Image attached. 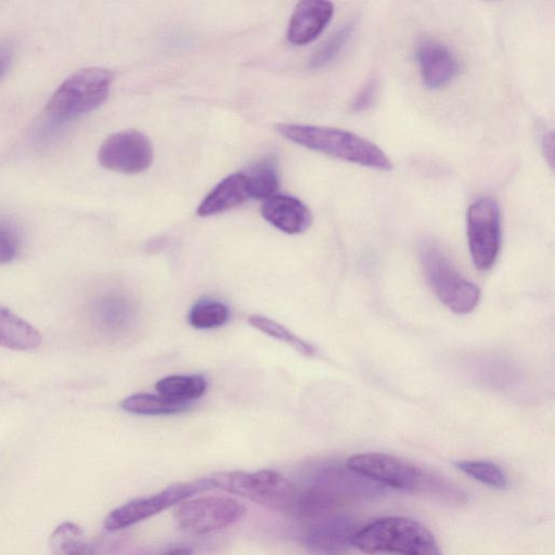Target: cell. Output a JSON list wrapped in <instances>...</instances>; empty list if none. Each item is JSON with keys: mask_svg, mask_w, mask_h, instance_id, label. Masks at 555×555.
<instances>
[{"mask_svg": "<svg viewBox=\"0 0 555 555\" xmlns=\"http://www.w3.org/2000/svg\"><path fill=\"white\" fill-rule=\"evenodd\" d=\"M245 514V506L235 499L199 496L177 504L173 517L181 531L192 535H204L235 524Z\"/></svg>", "mask_w": 555, "mask_h": 555, "instance_id": "cell-8", "label": "cell"}, {"mask_svg": "<svg viewBox=\"0 0 555 555\" xmlns=\"http://www.w3.org/2000/svg\"><path fill=\"white\" fill-rule=\"evenodd\" d=\"M346 466L372 481L393 489L451 502L464 501L461 489L444 478L390 454H354L347 460Z\"/></svg>", "mask_w": 555, "mask_h": 555, "instance_id": "cell-1", "label": "cell"}, {"mask_svg": "<svg viewBox=\"0 0 555 555\" xmlns=\"http://www.w3.org/2000/svg\"><path fill=\"white\" fill-rule=\"evenodd\" d=\"M211 488L210 478L170 485L158 493L130 500L114 508L105 517L104 527L108 531L128 528Z\"/></svg>", "mask_w": 555, "mask_h": 555, "instance_id": "cell-10", "label": "cell"}, {"mask_svg": "<svg viewBox=\"0 0 555 555\" xmlns=\"http://www.w3.org/2000/svg\"><path fill=\"white\" fill-rule=\"evenodd\" d=\"M357 522L344 514H332L310 522L300 537L304 547L315 555H341L353 546Z\"/></svg>", "mask_w": 555, "mask_h": 555, "instance_id": "cell-12", "label": "cell"}, {"mask_svg": "<svg viewBox=\"0 0 555 555\" xmlns=\"http://www.w3.org/2000/svg\"><path fill=\"white\" fill-rule=\"evenodd\" d=\"M163 555H193V550L189 546H176L168 550Z\"/></svg>", "mask_w": 555, "mask_h": 555, "instance_id": "cell-32", "label": "cell"}, {"mask_svg": "<svg viewBox=\"0 0 555 555\" xmlns=\"http://www.w3.org/2000/svg\"><path fill=\"white\" fill-rule=\"evenodd\" d=\"M248 323L258 331L288 344L304 356L310 357L314 353V348L310 344L274 320L260 314H253L248 317Z\"/></svg>", "mask_w": 555, "mask_h": 555, "instance_id": "cell-23", "label": "cell"}, {"mask_svg": "<svg viewBox=\"0 0 555 555\" xmlns=\"http://www.w3.org/2000/svg\"><path fill=\"white\" fill-rule=\"evenodd\" d=\"M207 388L202 375H170L156 383L159 395L180 403L199 398Z\"/></svg>", "mask_w": 555, "mask_h": 555, "instance_id": "cell-19", "label": "cell"}, {"mask_svg": "<svg viewBox=\"0 0 555 555\" xmlns=\"http://www.w3.org/2000/svg\"><path fill=\"white\" fill-rule=\"evenodd\" d=\"M297 490L293 517L310 522L337 513L348 502L378 491L369 478L347 466L322 467L307 486Z\"/></svg>", "mask_w": 555, "mask_h": 555, "instance_id": "cell-2", "label": "cell"}, {"mask_svg": "<svg viewBox=\"0 0 555 555\" xmlns=\"http://www.w3.org/2000/svg\"><path fill=\"white\" fill-rule=\"evenodd\" d=\"M423 83L431 90L448 86L459 73L455 54L443 42L424 38L415 51Z\"/></svg>", "mask_w": 555, "mask_h": 555, "instance_id": "cell-13", "label": "cell"}, {"mask_svg": "<svg viewBox=\"0 0 555 555\" xmlns=\"http://www.w3.org/2000/svg\"><path fill=\"white\" fill-rule=\"evenodd\" d=\"M113 78L112 72L104 67L77 70L53 92L47 103V114L65 121L96 109L106 101Z\"/></svg>", "mask_w": 555, "mask_h": 555, "instance_id": "cell-5", "label": "cell"}, {"mask_svg": "<svg viewBox=\"0 0 555 555\" xmlns=\"http://www.w3.org/2000/svg\"><path fill=\"white\" fill-rule=\"evenodd\" d=\"M457 469L479 482L499 490L507 487L508 481L502 468L489 461H457Z\"/></svg>", "mask_w": 555, "mask_h": 555, "instance_id": "cell-25", "label": "cell"}, {"mask_svg": "<svg viewBox=\"0 0 555 555\" xmlns=\"http://www.w3.org/2000/svg\"><path fill=\"white\" fill-rule=\"evenodd\" d=\"M87 544L82 529L70 521L60 524L49 538L53 555H73Z\"/></svg>", "mask_w": 555, "mask_h": 555, "instance_id": "cell-22", "label": "cell"}, {"mask_svg": "<svg viewBox=\"0 0 555 555\" xmlns=\"http://www.w3.org/2000/svg\"><path fill=\"white\" fill-rule=\"evenodd\" d=\"M249 198L243 171L222 179L199 203L196 214L208 217L240 206Z\"/></svg>", "mask_w": 555, "mask_h": 555, "instance_id": "cell-16", "label": "cell"}, {"mask_svg": "<svg viewBox=\"0 0 555 555\" xmlns=\"http://www.w3.org/2000/svg\"><path fill=\"white\" fill-rule=\"evenodd\" d=\"M102 167L120 173L134 175L146 170L153 162L150 139L138 130H122L107 137L98 152Z\"/></svg>", "mask_w": 555, "mask_h": 555, "instance_id": "cell-11", "label": "cell"}, {"mask_svg": "<svg viewBox=\"0 0 555 555\" xmlns=\"http://www.w3.org/2000/svg\"><path fill=\"white\" fill-rule=\"evenodd\" d=\"M124 411L143 415H166L185 411L190 403L172 401L162 395L134 393L120 402Z\"/></svg>", "mask_w": 555, "mask_h": 555, "instance_id": "cell-20", "label": "cell"}, {"mask_svg": "<svg viewBox=\"0 0 555 555\" xmlns=\"http://www.w3.org/2000/svg\"><path fill=\"white\" fill-rule=\"evenodd\" d=\"M275 129L288 141L337 159L383 171L393 167L378 145L349 130L300 124H279Z\"/></svg>", "mask_w": 555, "mask_h": 555, "instance_id": "cell-3", "label": "cell"}, {"mask_svg": "<svg viewBox=\"0 0 555 555\" xmlns=\"http://www.w3.org/2000/svg\"><path fill=\"white\" fill-rule=\"evenodd\" d=\"M356 27L357 18L346 21L315 49L309 60V66L320 68L335 60L352 38Z\"/></svg>", "mask_w": 555, "mask_h": 555, "instance_id": "cell-21", "label": "cell"}, {"mask_svg": "<svg viewBox=\"0 0 555 555\" xmlns=\"http://www.w3.org/2000/svg\"><path fill=\"white\" fill-rule=\"evenodd\" d=\"M420 258L430 288L446 307L457 314H467L478 306L480 289L456 270L438 244L424 242Z\"/></svg>", "mask_w": 555, "mask_h": 555, "instance_id": "cell-6", "label": "cell"}, {"mask_svg": "<svg viewBox=\"0 0 555 555\" xmlns=\"http://www.w3.org/2000/svg\"><path fill=\"white\" fill-rule=\"evenodd\" d=\"M434 541L433 534L421 522L392 516L360 528L354 534L353 546L370 554L390 552L402 555Z\"/></svg>", "mask_w": 555, "mask_h": 555, "instance_id": "cell-7", "label": "cell"}, {"mask_svg": "<svg viewBox=\"0 0 555 555\" xmlns=\"http://www.w3.org/2000/svg\"><path fill=\"white\" fill-rule=\"evenodd\" d=\"M249 198L263 199L275 194L279 188L278 163L267 156L243 170Z\"/></svg>", "mask_w": 555, "mask_h": 555, "instance_id": "cell-18", "label": "cell"}, {"mask_svg": "<svg viewBox=\"0 0 555 555\" xmlns=\"http://www.w3.org/2000/svg\"><path fill=\"white\" fill-rule=\"evenodd\" d=\"M229 318L228 307L218 300L202 299L189 312V323L195 328H214L223 325Z\"/></svg>", "mask_w": 555, "mask_h": 555, "instance_id": "cell-24", "label": "cell"}, {"mask_svg": "<svg viewBox=\"0 0 555 555\" xmlns=\"http://www.w3.org/2000/svg\"><path fill=\"white\" fill-rule=\"evenodd\" d=\"M402 555H441L436 541L424 544Z\"/></svg>", "mask_w": 555, "mask_h": 555, "instance_id": "cell-30", "label": "cell"}, {"mask_svg": "<svg viewBox=\"0 0 555 555\" xmlns=\"http://www.w3.org/2000/svg\"><path fill=\"white\" fill-rule=\"evenodd\" d=\"M209 478L214 488L236 494L271 511L294 516L297 487L275 470L218 472Z\"/></svg>", "mask_w": 555, "mask_h": 555, "instance_id": "cell-4", "label": "cell"}, {"mask_svg": "<svg viewBox=\"0 0 555 555\" xmlns=\"http://www.w3.org/2000/svg\"><path fill=\"white\" fill-rule=\"evenodd\" d=\"M20 249V237L15 227L0 219V264L12 262Z\"/></svg>", "mask_w": 555, "mask_h": 555, "instance_id": "cell-26", "label": "cell"}, {"mask_svg": "<svg viewBox=\"0 0 555 555\" xmlns=\"http://www.w3.org/2000/svg\"><path fill=\"white\" fill-rule=\"evenodd\" d=\"M378 93V79L375 76L369 77L356 93L351 109L353 112H363L369 109L375 102Z\"/></svg>", "mask_w": 555, "mask_h": 555, "instance_id": "cell-27", "label": "cell"}, {"mask_svg": "<svg viewBox=\"0 0 555 555\" xmlns=\"http://www.w3.org/2000/svg\"><path fill=\"white\" fill-rule=\"evenodd\" d=\"M41 341L39 332L28 322L0 306V346L14 350H34Z\"/></svg>", "mask_w": 555, "mask_h": 555, "instance_id": "cell-17", "label": "cell"}, {"mask_svg": "<svg viewBox=\"0 0 555 555\" xmlns=\"http://www.w3.org/2000/svg\"><path fill=\"white\" fill-rule=\"evenodd\" d=\"M541 145L546 158H548V164L553 165V152H554V140L552 131H544L541 134Z\"/></svg>", "mask_w": 555, "mask_h": 555, "instance_id": "cell-29", "label": "cell"}, {"mask_svg": "<svg viewBox=\"0 0 555 555\" xmlns=\"http://www.w3.org/2000/svg\"><path fill=\"white\" fill-rule=\"evenodd\" d=\"M261 215L266 221L287 234L305 232L312 223V212L299 198L274 194L263 201Z\"/></svg>", "mask_w": 555, "mask_h": 555, "instance_id": "cell-15", "label": "cell"}, {"mask_svg": "<svg viewBox=\"0 0 555 555\" xmlns=\"http://www.w3.org/2000/svg\"><path fill=\"white\" fill-rule=\"evenodd\" d=\"M114 544L105 541L87 543L80 551L73 555H108Z\"/></svg>", "mask_w": 555, "mask_h": 555, "instance_id": "cell-28", "label": "cell"}, {"mask_svg": "<svg viewBox=\"0 0 555 555\" xmlns=\"http://www.w3.org/2000/svg\"><path fill=\"white\" fill-rule=\"evenodd\" d=\"M466 231L474 266L481 271L491 269L500 253L502 240L501 209L495 199L483 196L469 205Z\"/></svg>", "mask_w": 555, "mask_h": 555, "instance_id": "cell-9", "label": "cell"}, {"mask_svg": "<svg viewBox=\"0 0 555 555\" xmlns=\"http://www.w3.org/2000/svg\"><path fill=\"white\" fill-rule=\"evenodd\" d=\"M11 55V48L5 43H0V76L8 68Z\"/></svg>", "mask_w": 555, "mask_h": 555, "instance_id": "cell-31", "label": "cell"}, {"mask_svg": "<svg viewBox=\"0 0 555 555\" xmlns=\"http://www.w3.org/2000/svg\"><path fill=\"white\" fill-rule=\"evenodd\" d=\"M334 4L330 1L306 0L296 4L287 27V40L306 46L317 39L331 22Z\"/></svg>", "mask_w": 555, "mask_h": 555, "instance_id": "cell-14", "label": "cell"}]
</instances>
